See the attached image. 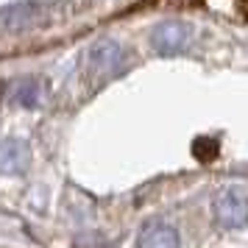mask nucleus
I'll list each match as a JSON object with an SVG mask.
<instances>
[{
	"label": "nucleus",
	"mask_w": 248,
	"mask_h": 248,
	"mask_svg": "<svg viewBox=\"0 0 248 248\" xmlns=\"http://www.w3.org/2000/svg\"><path fill=\"white\" fill-rule=\"evenodd\" d=\"M47 20V9L42 3H12L0 9V34H28Z\"/></svg>",
	"instance_id": "nucleus-1"
},
{
	"label": "nucleus",
	"mask_w": 248,
	"mask_h": 248,
	"mask_svg": "<svg viewBox=\"0 0 248 248\" xmlns=\"http://www.w3.org/2000/svg\"><path fill=\"white\" fill-rule=\"evenodd\" d=\"M123 47L117 45L114 39H98L87 53V76L92 81H103L112 78L114 73H120L123 67Z\"/></svg>",
	"instance_id": "nucleus-2"
},
{
	"label": "nucleus",
	"mask_w": 248,
	"mask_h": 248,
	"mask_svg": "<svg viewBox=\"0 0 248 248\" xmlns=\"http://www.w3.org/2000/svg\"><path fill=\"white\" fill-rule=\"evenodd\" d=\"M217 223L226 229H240L248 223V190L246 187H229L215 201Z\"/></svg>",
	"instance_id": "nucleus-3"
},
{
	"label": "nucleus",
	"mask_w": 248,
	"mask_h": 248,
	"mask_svg": "<svg viewBox=\"0 0 248 248\" xmlns=\"http://www.w3.org/2000/svg\"><path fill=\"white\" fill-rule=\"evenodd\" d=\"M6 98L14 106H23V109H34L47 98V84L36 76H25V78H14L6 84Z\"/></svg>",
	"instance_id": "nucleus-4"
},
{
	"label": "nucleus",
	"mask_w": 248,
	"mask_h": 248,
	"mask_svg": "<svg viewBox=\"0 0 248 248\" xmlns=\"http://www.w3.org/2000/svg\"><path fill=\"white\" fill-rule=\"evenodd\" d=\"M31 165V148L25 140H17V137H9L0 142V173L3 176H17V173H25Z\"/></svg>",
	"instance_id": "nucleus-5"
},
{
	"label": "nucleus",
	"mask_w": 248,
	"mask_h": 248,
	"mask_svg": "<svg viewBox=\"0 0 248 248\" xmlns=\"http://www.w3.org/2000/svg\"><path fill=\"white\" fill-rule=\"evenodd\" d=\"M187 39H190V31L184 28V25L179 23H165L159 25L156 31H154V36H151V42H154V47H156V53H179V50H184L187 47Z\"/></svg>",
	"instance_id": "nucleus-6"
},
{
	"label": "nucleus",
	"mask_w": 248,
	"mask_h": 248,
	"mask_svg": "<svg viewBox=\"0 0 248 248\" xmlns=\"http://www.w3.org/2000/svg\"><path fill=\"white\" fill-rule=\"evenodd\" d=\"M137 248H179V232L168 223H148L140 232Z\"/></svg>",
	"instance_id": "nucleus-7"
}]
</instances>
